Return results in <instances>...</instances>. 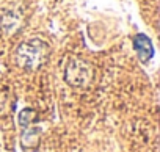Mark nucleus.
<instances>
[{
    "label": "nucleus",
    "instance_id": "2",
    "mask_svg": "<svg viewBox=\"0 0 160 152\" xmlns=\"http://www.w3.org/2000/svg\"><path fill=\"white\" fill-rule=\"evenodd\" d=\"M93 79V67L90 66V63L78 60V58H72L64 69V80L71 85V86H77V88H83L87 86Z\"/></svg>",
    "mask_w": 160,
    "mask_h": 152
},
{
    "label": "nucleus",
    "instance_id": "3",
    "mask_svg": "<svg viewBox=\"0 0 160 152\" xmlns=\"http://www.w3.org/2000/svg\"><path fill=\"white\" fill-rule=\"evenodd\" d=\"M133 49H135V52L138 53V58H140L143 63L149 61V60L154 56L152 42H151V39H149L146 35H143V33H140V35H137V36L133 38Z\"/></svg>",
    "mask_w": 160,
    "mask_h": 152
},
{
    "label": "nucleus",
    "instance_id": "1",
    "mask_svg": "<svg viewBox=\"0 0 160 152\" xmlns=\"http://www.w3.org/2000/svg\"><path fill=\"white\" fill-rule=\"evenodd\" d=\"M47 56H49V46L39 38L28 39L19 44L16 50V61L19 66L25 69H38L46 63Z\"/></svg>",
    "mask_w": 160,
    "mask_h": 152
}]
</instances>
